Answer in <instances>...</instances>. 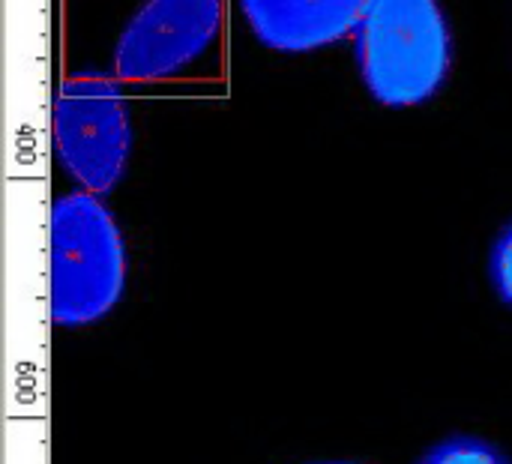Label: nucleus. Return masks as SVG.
I'll use <instances>...</instances> for the list:
<instances>
[{"label":"nucleus","mask_w":512,"mask_h":464,"mask_svg":"<svg viewBox=\"0 0 512 464\" xmlns=\"http://www.w3.org/2000/svg\"><path fill=\"white\" fill-rule=\"evenodd\" d=\"M126 288V246L99 195L69 192L51 207V318L57 327L102 321Z\"/></svg>","instance_id":"2"},{"label":"nucleus","mask_w":512,"mask_h":464,"mask_svg":"<svg viewBox=\"0 0 512 464\" xmlns=\"http://www.w3.org/2000/svg\"><path fill=\"white\" fill-rule=\"evenodd\" d=\"M489 273H492V285H495L498 297L507 306H512V222L501 231V237L492 246Z\"/></svg>","instance_id":"7"},{"label":"nucleus","mask_w":512,"mask_h":464,"mask_svg":"<svg viewBox=\"0 0 512 464\" xmlns=\"http://www.w3.org/2000/svg\"><path fill=\"white\" fill-rule=\"evenodd\" d=\"M318 464H354V462H318Z\"/></svg>","instance_id":"8"},{"label":"nucleus","mask_w":512,"mask_h":464,"mask_svg":"<svg viewBox=\"0 0 512 464\" xmlns=\"http://www.w3.org/2000/svg\"><path fill=\"white\" fill-rule=\"evenodd\" d=\"M354 54L378 105L429 102L453 69V33L441 0H369L354 30Z\"/></svg>","instance_id":"1"},{"label":"nucleus","mask_w":512,"mask_h":464,"mask_svg":"<svg viewBox=\"0 0 512 464\" xmlns=\"http://www.w3.org/2000/svg\"><path fill=\"white\" fill-rule=\"evenodd\" d=\"M369 0H240L252 36L279 54H309L354 30Z\"/></svg>","instance_id":"5"},{"label":"nucleus","mask_w":512,"mask_h":464,"mask_svg":"<svg viewBox=\"0 0 512 464\" xmlns=\"http://www.w3.org/2000/svg\"><path fill=\"white\" fill-rule=\"evenodd\" d=\"M51 138L60 168L81 192L105 198L126 174L132 120L114 75L75 72L60 81L51 108Z\"/></svg>","instance_id":"3"},{"label":"nucleus","mask_w":512,"mask_h":464,"mask_svg":"<svg viewBox=\"0 0 512 464\" xmlns=\"http://www.w3.org/2000/svg\"><path fill=\"white\" fill-rule=\"evenodd\" d=\"M225 0H144L114 45L117 81H165L201 60L222 33Z\"/></svg>","instance_id":"4"},{"label":"nucleus","mask_w":512,"mask_h":464,"mask_svg":"<svg viewBox=\"0 0 512 464\" xmlns=\"http://www.w3.org/2000/svg\"><path fill=\"white\" fill-rule=\"evenodd\" d=\"M420 464H510V459L489 441L474 435H456L432 447Z\"/></svg>","instance_id":"6"}]
</instances>
